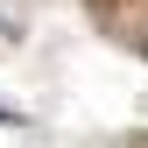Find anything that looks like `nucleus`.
Segmentation results:
<instances>
[]
</instances>
